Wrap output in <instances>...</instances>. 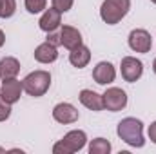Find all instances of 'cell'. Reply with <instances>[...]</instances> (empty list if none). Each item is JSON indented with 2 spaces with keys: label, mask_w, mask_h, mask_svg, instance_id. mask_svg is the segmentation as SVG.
<instances>
[{
  "label": "cell",
  "mask_w": 156,
  "mask_h": 154,
  "mask_svg": "<svg viewBox=\"0 0 156 154\" xmlns=\"http://www.w3.org/2000/svg\"><path fill=\"white\" fill-rule=\"evenodd\" d=\"M151 2H153V4H156V0H151Z\"/></svg>",
  "instance_id": "4316f807"
},
{
  "label": "cell",
  "mask_w": 156,
  "mask_h": 154,
  "mask_svg": "<svg viewBox=\"0 0 156 154\" xmlns=\"http://www.w3.org/2000/svg\"><path fill=\"white\" fill-rule=\"evenodd\" d=\"M16 11V0H0V18H11Z\"/></svg>",
  "instance_id": "ac0fdd59"
},
{
  "label": "cell",
  "mask_w": 156,
  "mask_h": 154,
  "mask_svg": "<svg viewBox=\"0 0 156 154\" xmlns=\"http://www.w3.org/2000/svg\"><path fill=\"white\" fill-rule=\"evenodd\" d=\"M131 9V0H104L100 7V16L105 24H118Z\"/></svg>",
  "instance_id": "7a4b0ae2"
},
{
  "label": "cell",
  "mask_w": 156,
  "mask_h": 154,
  "mask_svg": "<svg viewBox=\"0 0 156 154\" xmlns=\"http://www.w3.org/2000/svg\"><path fill=\"white\" fill-rule=\"evenodd\" d=\"M120 69H122L123 80L129 82V83L140 80L142 75H144V64H142V60H138V58H134V56H125V58H122Z\"/></svg>",
  "instance_id": "8992f818"
},
{
  "label": "cell",
  "mask_w": 156,
  "mask_h": 154,
  "mask_svg": "<svg viewBox=\"0 0 156 154\" xmlns=\"http://www.w3.org/2000/svg\"><path fill=\"white\" fill-rule=\"evenodd\" d=\"M69 62H71V65H75L78 69L85 67V65L91 62V51H89V47L78 45L75 49H71V53H69Z\"/></svg>",
  "instance_id": "9a60e30c"
},
{
  "label": "cell",
  "mask_w": 156,
  "mask_h": 154,
  "mask_svg": "<svg viewBox=\"0 0 156 154\" xmlns=\"http://www.w3.org/2000/svg\"><path fill=\"white\" fill-rule=\"evenodd\" d=\"M22 85L29 96H44L51 87V75L47 71H33L22 80Z\"/></svg>",
  "instance_id": "3957f363"
},
{
  "label": "cell",
  "mask_w": 156,
  "mask_h": 154,
  "mask_svg": "<svg viewBox=\"0 0 156 154\" xmlns=\"http://www.w3.org/2000/svg\"><path fill=\"white\" fill-rule=\"evenodd\" d=\"M149 140L153 142V143H156V121H153L151 125H149Z\"/></svg>",
  "instance_id": "603a6c76"
},
{
  "label": "cell",
  "mask_w": 156,
  "mask_h": 154,
  "mask_svg": "<svg viewBox=\"0 0 156 154\" xmlns=\"http://www.w3.org/2000/svg\"><path fill=\"white\" fill-rule=\"evenodd\" d=\"M22 91H24V85L20 80L16 78H9V80H4L2 82V87H0V98L4 102H7L9 105L16 103L22 96Z\"/></svg>",
  "instance_id": "52a82bcc"
},
{
  "label": "cell",
  "mask_w": 156,
  "mask_h": 154,
  "mask_svg": "<svg viewBox=\"0 0 156 154\" xmlns=\"http://www.w3.org/2000/svg\"><path fill=\"white\" fill-rule=\"evenodd\" d=\"M129 47L136 53H149L153 47V38L145 29H133L129 35Z\"/></svg>",
  "instance_id": "ba28073f"
},
{
  "label": "cell",
  "mask_w": 156,
  "mask_h": 154,
  "mask_svg": "<svg viewBox=\"0 0 156 154\" xmlns=\"http://www.w3.org/2000/svg\"><path fill=\"white\" fill-rule=\"evenodd\" d=\"M87 143V134L83 131H69L58 143L53 145V152L55 154H73L78 152L85 147Z\"/></svg>",
  "instance_id": "277c9868"
},
{
  "label": "cell",
  "mask_w": 156,
  "mask_h": 154,
  "mask_svg": "<svg viewBox=\"0 0 156 154\" xmlns=\"http://www.w3.org/2000/svg\"><path fill=\"white\" fill-rule=\"evenodd\" d=\"M20 71V62L13 56H5L0 60V78L2 80H9V78H16Z\"/></svg>",
  "instance_id": "2e32d148"
},
{
  "label": "cell",
  "mask_w": 156,
  "mask_h": 154,
  "mask_svg": "<svg viewBox=\"0 0 156 154\" xmlns=\"http://www.w3.org/2000/svg\"><path fill=\"white\" fill-rule=\"evenodd\" d=\"M78 98H80L82 105L87 107L89 111L98 113V111L104 109V98H102V94H98V93H94V91H91V89H82Z\"/></svg>",
  "instance_id": "4fadbf2b"
},
{
  "label": "cell",
  "mask_w": 156,
  "mask_h": 154,
  "mask_svg": "<svg viewBox=\"0 0 156 154\" xmlns=\"http://www.w3.org/2000/svg\"><path fill=\"white\" fill-rule=\"evenodd\" d=\"M51 2H53V7L55 9H58L60 13H66V11H69L73 7V2L75 0H51Z\"/></svg>",
  "instance_id": "ffe728a7"
},
{
  "label": "cell",
  "mask_w": 156,
  "mask_h": 154,
  "mask_svg": "<svg viewBox=\"0 0 156 154\" xmlns=\"http://www.w3.org/2000/svg\"><path fill=\"white\" fill-rule=\"evenodd\" d=\"M4 42H5V35H4V31L0 29V47L4 45Z\"/></svg>",
  "instance_id": "cb8c5ba5"
},
{
  "label": "cell",
  "mask_w": 156,
  "mask_h": 154,
  "mask_svg": "<svg viewBox=\"0 0 156 154\" xmlns=\"http://www.w3.org/2000/svg\"><path fill=\"white\" fill-rule=\"evenodd\" d=\"M78 109L75 105H71V103H67V102H62V103H58V105H55V109H53V118L58 121V123H75L78 121Z\"/></svg>",
  "instance_id": "9c48e42d"
},
{
  "label": "cell",
  "mask_w": 156,
  "mask_h": 154,
  "mask_svg": "<svg viewBox=\"0 0 156 154\" xmlns=\"http://www.w3.org/2000/svg\"><path fill=\"white\" fill-rule=\"evenodd\" d=\"M0 152H5V149H2V147H0Z\"/></svg>",
  "instance_id": "484cf974"
},
{
  "label": "cell",
  "mask_w": 156,
  "mask_h": 154,
  "mask_svg": "<svg viewBox=\"0 0 156 154\" xmlns=\"http://www.w3.org/2000/svg\"><path fill=\"white\" fill-rule=\"evenodd\" d=\"M111 152V142L105 138H94L89 143V154H109Z\"/></svg>",
  "instance_id": "e0dca14e"
},
{
  "label": "cell",
  "mask_w": 156,
  "mask_h": 154,
  "mask_svg": "<svg viewBox=\"0 0 156 154\" xmlns=\"http://www.w3.org/2000/svg\"><path fill=\"white\" fill-rule=\"evenodd\" d=\"M60 24H62V13L58 9H55V7L45 9L44 15L40 16V20H38V27L42 31H45V33L56 31L60 27Z\"/></svg>",
  "instance_id": "30bf717a"
},
{
  "label": "cell",
  "mask_w": 156,
  "mask_h": 154,
  "mask_svg": "<svg viewBox=\"0 0 156 154\" xmlns=\"http://www.w3.org/2000/svg\"><path fill=\"white\" fill-rule=\"evenodd\" d=\"M102 98H104V109H107L111 113H118L127 105V94L120 87H109L102 94Z\"/></svg>",
  "instance_id": "5b68a950"
},
{
  "label": "cell",
  "mask_w": 156,
  "mask_h": 154,
  "mask_svg": "<svg viewBox=\"0 0 156 154\" xmlns=\"http://www.w3.org/2000/svg\"><path fill=\"white\" fill-rule=\"evenodd\" d=\"M115 78H116V69L111 62H100L93 69V80L100 85H107V83L115 82Z\"/></svg>",
  "instance_id": "8fae6325"
},
{
  "label": "cell",
  "mask_w": 156,
  "mask_h": 154,
  "mask_svg": "<svg viewBox=\"0 0 156 154\" xmlns=\"http://www.w3.org/2000/svg\"><path fill=\"white\" fill-rule=\"evenodd\" d=\"M58 58V51L53 44L49 42H44L40 44L38 47L35 49V60L40 62V64H53L55 60Z\"/></svg>",
  "instance_id": "5bb4252c"
},
{
  "label": "cell",
  "mask_w": 156,
  "mask_h": 154,
  "mask_svg": "<svg viewBox=\"0 0 156 154\" xmlns=\"http://www.w3.org/2000/svg\"><path fill=\"white\" fill-rule=\"evenodd\" d=\"M60 44L66 49H75L78 45H82V33L73 26H62L60 29Z\"/></svg>",
  "instance_id": "7c38bea8"
},
{
  "label": "cell",
  "mask_w": 156,
  "mask_h": 154,
  "mask_svg": "<svg viewBox=\"0 0 156 154\" xmlns=\"http://www.w3.org/2000/svg\"><path fill=\"white\" fill-rule=\"evenodd\" d=\"M45 42H49V44H53L55 47H58V45H62L60 44V33L56 35L55 31H51V33H47V38H45Z\"/></svg>",
  "instance_id": "7402d4cb"
},
{
  "label": "cell",
  "mask_w": 156,
  "mask_h": 154,
  "mask_svg": "<svg viewBox=\"0 0 156 154\" xmlns=\"http://www.w3.org/2000/svg\"><path fill=\"white\" fill-rule=\"evenodd\" d=\"M116 132L122 142H125L131 147H144L145 140H144V123L136 118H123L116 127Z\"/></svg>",
  "instance_id": "6da1fadb"
},
{
  "label": "cell",
  "mask_w": 156,
  "mask_h": 154,
  "mask_svg": "<svg viewBox=\"0 0 156 154\" xmlns=\"http://www.w3.org/2000/svg\"><path fill=\"white\" fill-rule=\"evenodd\" d=\"M153 71L156 73V58H154V62H153Z\"/></svg>",
  "instance_id": "d4e9b609"
},
{
  "label": "cell",
  "mask_w": 156,
  "mask_h": 154,
  "mask_svg": "<svg viewBox=\"0 0 156 154\" xmlns=\"http://www.w3.org/2000/svg\"><path fill=\"white\" fill-rule=\"evenodd\" d=\"M45 4H47V0H26V9L31 15H37L45 9Z\"/></svg>",
  "instance_id": "d6986e66"
},
{
  "label": "cell",
  "mask_w": 156,
  "mask_h": 154,
  "mask_svg": "<svg viewBox=\"0 0 156 154\" xmlns=\"http://www.w3.org/2000/svg\"><path fill=\"white\" fill-rule=\"evenodd\" d=\"M11 116V105L0 98V121H5Z\"/></svg>",
  "instance_id": "44dd1931"
}]
</instances>
